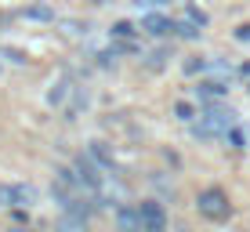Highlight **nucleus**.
<instances>
[{
	"label": "nucleus",
	"instance_id": "nucleus-9",
	"mask_svg": "<svg viewBox=\"0 0 250 232\" xmlns=\"http://www.w3.org/2000/svg\"><path fill=\"white\" fill-rule=\"evenodd\" d=\"M196 94L207 98V102H218L221 94H225V84H221V80H203L200 87H196Z\"/></svg>",
	"mask_w": 250,
	"mask_h": 232
},
{
	"label": "nucleus",
	"instance_id": "nucleus-6",
	"mask_svg": "<svg viewBox=\"0 0 250 232\" xmlns=\"http://www.w3.org/2000/svg\"><path fill=\"white\" fill-rule=\"evenodd\" d=\"M116 229H120V232H145L142 211H138V207H120V211H116Z\"/></svg>",
	"mask_w": 250,
	"mask_h": 232
},
{
	"label": "nucleus",
	"instance_id": "nucleus-12",
	"mask_svg": "<svg viewBox=\"0 0 250 232\" xmlns=\"http://www.w3.org/2000/svg\"><path fill=\"white\" fill-rule=\"evenodd\" d=\"M174 37H182V40H196V37H200V25H196V22H174Z\"/></svg>",
	"mask_w": 250,
	"mask_h": 232
},
{
	"label": "nucleus",
	"instance_id": "nucleus-1",
	"mask_svg": "<svg viewBox=\"0 0 250 232\" xmlns=\"http://www.w3.org/2000/svg\"><path fill=\"white\" fill-rule=\"evenodd\" d=\"M232 127H236V113L210 102V105L200 113V124L192 127V134H196V138H221V134H229Z\"/></svg>",
	"mask_w": 250,
	"mask_h": 232
},
{
	"label": "nucleus",
	"instance_id": "nucleus-2",
	"mask_svg": "<svg viewBox=\"0 0 250 232\" xmlns=\"http://www.w3.org/2000/svg\"><path fill=\"white\" fill-rule=\"evenodd\" d=\"M196 207H200L203 218H210V221H225L229 218V196L221 192V189H203L200 192V200H196Z\"/></svg>",
	"mask_w": 250,
	"mask_h": 232
},
{
	"label": "nucleus",
	"instance_id": "nucleus-21",
	"mask_svg": "<svg viewBox=\"0 0 250 232\" xmlns=\"http://www.w3.org/2000/svg\"><path fill=\"white\" fill-rule=\"evenodd\" d=\"M236 40H243V44H250V25H239V29H236Z\"/></svg>",
	"mask_w": 250,
	"mask_h": 232
},
{
	"label": "nucleus",
	"instance_id": "nucleus-4",
	"mask_svg": "<svg viewBox=\"0 0 250 232\" xmlns=\"http://www.w3.org/2000/svg\"><path fill=\"white\" fill-rule=\"evenodd\" d=\"M33 200H37V192L29 185H0V203L4 207H29Z\"/></svg>",
	"mask_w": 250,
	"mask_h": 232
},
{
	"label": "nucleus",
	"instance_id": "nucleus-19",
	"mask_svg": "<svg viewBox=\"0 0 250 232\" xmlns=\"http://www.w3.org/2000/svg\"><path fill=\"white\" fill-rule=\"evenodd\" d=\"M207 69V58H188V62H185V73L188 76H192V73H203Z\"/></svg>",
	"mask_w": 250,
	"mask_h": 232
},
{
	"label": "nucleus",
	"instance_id": "nucleus-15",
	"mask_svg": "<svg viewBox=\"0 0 250 232\" xmlns=\"http://www.w3.org/2000/svg\"><path fill=\"white\" fill-rule=\"evenodd\" d=\"M113 37H116V40H131V37H134V25H131V22H116V25H113Z\"/></svg>",
	"mask_w": 250,
	"mask_h": 232
},
{
	"label": "nucleus",
	"instance_id": "nucleus-3",
	"mask_svg": "<svg viewBox=\"0 0 250 232\" xmlns=\"http://www.w3.org/2000/svg\"><path fill=\"white\" fill-rule=\"evenodd\" d=\"M76 174H80V182H87L94 192H98L102 189V170H98V160L91 156V152H80V156H76Z\"/></svg>",
	"mask_w": 250,
	"mask_h": 232
},
{
	"label": "nucleus",
	"instance_id": "nucleus-13",
	"mask_svg": "<svg viewBox=\"0 0 250 232\" xmlns=\"http://www.w3.org/2000/svg\"><path fill=\"white\" fill-rule=\"evenodd\" d=\"M87 152H91V156L98 160V163H102V167H105V170L113 167V156H109V149H105V145H102V142H91V149H87Z\"/></svg>",
	"mask_w": 250,
	"mask_h": 232
},
{
	"label": "nucleus",
	"instance_id": "nucleus-5",
	"mask_svg": "<svg viewBox=\"0 0 250 232\" xmlns=\"http://www.w3.org/2000/svg\"><path fill=\"white\" fill-rule=\"evenodd\" d=\"M142 225H145V232H167V214H163V207L156 200H145L142 207Z\"/></svg>",
	"mask_w": 250,
	"mask_h": 232
},
{
	"label": "nucleus",
	"instance_id": "nucleus-11",
	"mask_svg": "<svg viewBox=\"0 0 250 232\" xmlns=\"http://www.w3.org/2000/svg\"><path fill=\"white\" fill-rule=\"evenodd\" d=\"M167 58H170V47H156V51H149L145 65H149V69H163V65H167Z\"/></svg>",
	"mask_w": 250,
	"mask_h": 232
},
{
	"label": "nucleus",
	"instance_id": "nucleus-16",
	"mask_svg": "<svg viewBox=\"0 0 250 232\" xmlns=\"http://www.w3.org/2000/svg\"><path fill=\"white\" fill-rule=\"evenodd\" d=\"M225 138L232 142V149H247V134H243V131H239V127H232V131L225 134Z\"/></svg>",
	"mask_w": 250,
	"mask_h": 232
},
{
	"label": "nucleus",
	"instance_id": "nucleus-18",
	"mask_svg": "<svg viewBox=\"0 0 250 232\" xmlns=\"http://www.w3.org/2000/svg\"><path fill=\"white\" fill-rule=\"evenodd\" d=\"M174 116H178V120H196V113H192V105H188V102H178V105H174Z\"/></svg>",
	"mask_w": 250,
	"mask_h": 232
},
{
	"label": "nucleus",
	"instance_id": "nucleus-8",
	"mask_svg": "<svg viewBox=\"0 0 250 232\" xmlns=\"http://www.w3.org/2000/svg\"><path fill=\"white\" fill-rule=\"evenodd\" d=\"M58 232H87V218H80V214H62V221H58Z\"/></svg>",
	"mask_w": 250,
	"mask_h": 232
},
{
	"label": "nucleus",
	"instance_id": "nucleus-10",
	"mask_svg": "<svg viewBox=\"0 0 250 232\" xmlns=\"http://www.w3.org/2000/svg\"><path fill=\"white\" fill-rule=\"evenodd\" d=\"M25 19H37V22H51V19H55V11H51L47 4H29V7H25Z\"/></svg>",
	"mask_w": 250,
	"mask_h": 232
},
{
	"label": "nucleus",
	"instance_id": "nucleus-14",
	"mask_svg": "<svg viewBox=\"0 0 250 232\" xmlns=\"http://www.w3.org/2000/svg\"><path fill=\"white\" fill-rule=\"evenodd\" d=\"M65 94H69V80H58V84H55V91L47 94V102H51V105H62Z\"/></svg>",
	"mask_w": 250,
	"mask_h": 232
},
{
	"label": "nucleus",
	"instance_id": "nucleus-7",
	"mask_svg": "<svg viewBox=\"0 0 250 232\" xmlns=\"http://www.w3.org/2000/svg\"><path fill=\"white\" fill-rule=\"evenodd\" d=\"M142 33H149V37H163V33H174V22L163 19V15H145V19H142Z\"/></svg>",
	"mask_w": 250,
	"mask_h": 232
},
{
	"label": "nucleus",
	"instance_id": "nucleus-23",
	"mask_svg": "<svg viewBox=\"0 0 250 232\" xmlns=\"http://www.w3.org/2000/svg\"><path fill=\"white\" fill-rule=\"evenodd\" d=\"M91 4H109V0H91Z\"/></svg>",
	"mask_w": 250,
	"mask_h": 232
},
{
	"label": "nucleus",
	"instance_id": "nucleus-22",
	"mask_svg": "<svg viewBox=\"0 0 250 232\" xmlns=\"http://www.w3.org/2000/svg\"><path fill=\"white\" fill-rule=\"evenodd\" d=\"M11 232H29V229H25V225H15V229H11Z\"/></svg>",
	"mask_w": 250,
	"mask_h": 232
},
{
	"label": "nucleus",
	"instance_id": "nucleus-20",
	"mask_svg": "<svg viewBox=\"0 0 250 232\" xmlns=\"http://www.w3.org/2000/svg\"><path fill=\"white\" fill-rule=\"evenodd\" d=\"M163 4H167V0H134L138 11H142V7H145V11H152V7H163Z\"/></svg>",
	"mask_w": 250,
	"mask_h": 232
},
{
	"label": "nucleus",
	"instance_id": "nucleus-17",
	"mask_svg": "<svg viewBox=\"0 0 250 232\" xmlns=\"http://www.w3.org/2000/svg\"><path fill=\"white\" fill-rule=\"evenodd\" d=\"M185 19H188V22H196V25H200V29H203V25H207V15L200 11V7H192V4H188V7H185Z\"/></svg>",
	"mask_w": 250,
	"mask_h": 232
}]
</instances>
